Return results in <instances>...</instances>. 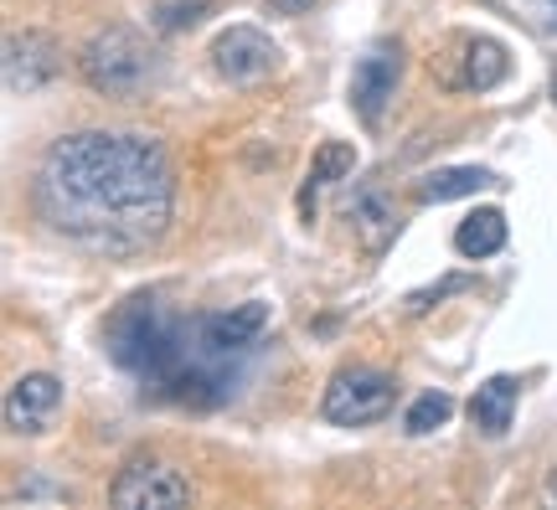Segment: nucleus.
<instances>
[{
  "label": "nucleus",
  "mask_w": 557,
  "mask_h": 510,
  "mask_svg": "<svg viewBox=\"0 0 557 510\" xmlns=\"http://www.w3.org/2000/svg\"><path fill=\"white\" fill-rule=\"evenodd\" d=\"M37 216L99 258L150 253L176 216V171L156 135L78 129L62 135L32 181Z\"/></svg>",
  "instance_id": "1"
},
{
  "label": "nucleus",
  "mask_w": 557,
  "mask_h": 510,
  "mask_svg": "<svg viewBox=\"0 0 557 510\" xmlns=\"http://www.w3.org/2000/svg\"><path fill=\"white\" fill-rule=\"evenodd\" d=\"M351 222H357V233H361V242L372 248V253H382L393 237H398V207L387 201V191H377V186H367L357 201H351Z\"/></svg>",
  "instance_id": "14"
},
{
  "label": "nucleus",
  "mask_w": 557,
  "mask_h": 510,
  "mask_svg": "<svg viewBox=\"0 0 557 510\" xmlns=\"http://www.w3.org/2000/svg\"><path fill=\"white\" fill-rule=\"evenodd\" d=\"M500 248H506V216H500L496 207H480V212H470L455 227V253L470 258V263L500 253Z\"/></svg>",
  "instance_id": "15"
},
{
  "label": "nucleus",
  "mask_w": 557,
  "mask_h": 510,
  "mask_svg": "<svg viewBox=\"0 0 557 510\" xmlns=\"http://www.w3.org/2000/svg\"><path fill=\"white\" fill-rule=\"evenodd\" d=\"M517 376H485L470 397V423H475L485 438H506L511 433V418H517Z\"/></svg>",
  "instance_id": "12"
},
{
  "label": "nucleus",
  "mask_w": 557,
  "mask_h": 510,
  "mask_svg": "<svg viewBox=\"0 0 557 510\" xmlns=\"http://www.w3.org/2000/svg\"><path fill=\"white\" fill-rule=\"evenodd\" d=\"M455 52H444L434 62V73L444 78V88H455V94H491L506 73H511V58H506V47L496 37H470V32H459L449 37Z\"/></svg>",
  "instance_id": "5"
},
{
  "label": "nucleus",
  "mask_w": 557,
  "mask_h": 510,
  "mask_svg": "<svg viewBox=\"0 0 557 510\" xmlns=\"http://www.w3.org/2000/svg\"><path fill=\"white\" fill-rule=\"evenodd\" d=\"M398 402V382L382 366H341L331 376V387L320 397V418L336 423V428H367V423H382Z\"/></svg>",
  "instance_id": "4"
},
{
  "label": "nucleus",
  "mask_w": 557,
  "mask_h": 510,
  "mask_svg": "<svg viewBox=\"0 0 557 510\" xmlns=\"http://www.w3.org/2000/svg\"><path fill=\"white\" fill-rule=\"evenodd\" d=\"M109 356L120 361L129 376L145 382V393L181 402V408H218L233 397L238 382V351H218L201 314L186 320L160 295H135L124 299L114 320L103 325Z\"/></svg>",
  "instance_id": "2"
},
{
  "label": "nucleus",
  "mask_w": 557,
  "mask_h": 510,
  "mask_svg": "<svg viewBox=\"0 0 557 510\" xmlns=\"http://www.w3.org/2000/svg\"><path fill=\"white\" fill-rule=\"evenodd\" d=\"M62 73V52L47 32H11L5 37V88L37 94Z\"/></svg>",
  "instance_id": "10"
},
{
  "label": "nucleus",
  "mask_w": 557,
  "mask_h": 510,
  "mask_svg": "<svg viewBox=\"0 0 557 510\" xmlns=\"http://www.w3.org/2000/svg\"><path fill=\"white\" fill-rule=\"evenodd\" d=\"M62 412V382L52 372H26L11 382L5 393V428L21 433V438H37L58 423Z\"/></svg>",
  "instance_id": "9"
},
{
  "label": "nucleus",
  "mask_w": 557,
  "mask_h": 510,
  "mask_svg": "<svg viewBox=\"0 0 557 510\" xmlns=\"http://www.w3.org/2000/svg\"><path fill=\"white\" fill-rule=\"evenodd\" d=\"M201 331L207 340L218 346V351H248V346H259L263 331H269V304L263 299H248V304H233V310L222 314H201Z\"/></svg>",
  "instance_id": "11"
},
{
  "label": "nucleus",
  "mask_w": 557,
  "mask_h": 510,
  "mask_svg": "<svg viewBox=\"0 0 557 510\" xmlns=\"http://www.w3.org/2000/svg\"><path fill=\"white\" fill-rule=\"evenodd\" d=\"M109 500L124 510H160V506H191V480H181L171 464L160 459H135L129 470L114 480Z\"/></svg>",
  "instance_id": "8"
},
{
  "label": "nucleus",
  "mask_w": 557,
  "mask_h": 510,
  "mask_svg": "<svg viewBox=\"0 0 557 510\" xmlns=\"http://www.w3.org/2000/svg\"><path fill=\"white\" fill-rule=\"evenodd\" d=\"M455 418V397L449 393H418L413 402H408V412H403V428L413 433V438H423V433L444 428Z\"/></svg>",
  "instance_id": "18"
},
{
  "label": "nucleus",
  "mask_w": 557,
  "mask_h": 510,
  "mask_svg": "<svg viewBox=\"0 0 557 510\" xmlns=\"http://www.w3.org/2000/svg\"><path fill=\"white\" fill-rule=\"evenodd\" d=\"M274 16H310L315 11V0H263Z\"/></svg>",
  "instance_id": "20"
},
{
  "label": "nucleus",
  "mask_w": 557,
  "mask_h": 510,
  "mask_svg": "<svg viewBox=\"0 0 557 510\" xmlns=\"http://www.w3.org/2000/svg\"><path fill=\"white\" fill-rule=\"evenodd\" d=\"M403 83V47L398 41H377V47H367L357 58V73H351V109L367 129H377L382 114H387V103L398 94Z\"/></svg>",
  "instance_id": "7"
},
{
  "label": "nucleus",
  "mask_w": 557,
  "mask_h": 510,
  "mask_svg": "<svg viewBox=\"0 0 557 510\" xmlns=\"http://www.w3.org/2000/svg\"><path fill=\"white\" fill-rule=\"evenodd\" d=\"M357 171V150L346 145V139H325L315 150V160H310V176H305V197H299V212H305V222H310V201H315L320 186H331V181H346Z\"/></svg>",
  "instance_id": "16"
},
{
  "label": "nucleus",
  "mask_w": 557,
  "mask_h": 510,
  "mask_svg": "<svg viewBox=\"0 0 557 510\" xmlns=\"http://www.w3.org/2000/svg\"><path fill=\"white\" fill-rule=\"evenodd\" d=\"M485 186H496L491 171H480V165H444V171H429L418 181L413 197L423 207H444V201H459V197H480Z\"/></svg>",
  "instance_id": "13"
},
{
  "label": "nucleus",
  "mask_w": 557,
  "mask_h": 510,
  "mask_svg": "<svg viewBox=\"0 0 557 510\" xmlns=\"http://www.w3.org/2000/svg\"><path fill=\"white\" fill-rule=\"evenodd\" d=\"M212 11H218V0H156V5H150V26L165 32V37H176V32L201 26Z\"/></svg>",
  "instance_id": "17"
},
{
  "label": "nucleus",
  "mask_w": 557,
  "mask_h": 510,
  "mask_svg": "<svg viewBox=\"0 0 557 510\" xmlns=\"http://www.w3.org/2000/svg\"><path fill=\"white\" fill-rule=\"evenodd\" d=\"M83 83L103 94V99L135 103L145 99L160 78V52L150 37H139L135 26H103L99 37L78 52Z\"/></svg>",
  "instance_id": "3"
},
{
  "label": "nucleus",
  "mask_w": 557,
  "mask_h": 510,
  "mask_svg": "<svg viewBox=\"0 0 557 510\" xmlns=\"http://www.w3.org/2000/svg\"><path fill=\"white\" fill-rule=\"evenodd\" d=\"M547 500H553V506H557V474H553V480H547Z\"/></svg>",
  "instance_id": "22"
},
{
  "label": "nucleus",
  "mask_w": 557,
  "mask_h": 510,
  "mask_svg": "<svg viewBox=\"0 0 557 510\" xmlns=\"http://www.w3.org/2000/svg\"><path fill=\"white\" fill-rule=\"evenodd\" d=\"M212 67H218L222 83H263L269 73H278V62H284V52H278L274 37H263L259 26H227V32H218L212 37Z\"/></svg>",
  "instance_id": "6"
},
{
  "label": "nucleus",
  "mask_w": 557,
  "mask_h": 510,
  "mask_svg": "<svg viewBox=\"0 0 557 510\" xmlns=\"http://www.w3.org/2000/svg\"><path fill=\"white\" fill-rule=\"evenodd\" d=\"M553 103H557V62H553Z\"/></svg>",
  "instance_id": "23"
},
{
  "label": "nucleus",
  "mask_w": 557,
  "mask_h": 510,
  "mask_svg": "<svg viewBox=\"0 0 557 510\" xmlns=\"http://www.w3.org/2000/svg\"><path fill=\"white\" fill-rule=\"evenodd\" d=\"M532 5L542 11V21H547V26H557V0H532Z\"/></svg>",
  "instance_id": "21"
},
{
  "label": "nucleus",
  "mask_w": 557,
  "mask_h": 510,
  "mask_svg": "<svg viewBox=\"0 0 557 510\" xmlns=\"http://www.w3.org/2000/svg\"><path fill=\"white\" fill-rule=\"evenodd\" d=\"M455 289H470V278H444V284H429V289H413L403 310H408V314H423V310H434V304H438V299H444V295H455Z\"/></svg>",
  "instance_id": "19"
}]
</instances>
